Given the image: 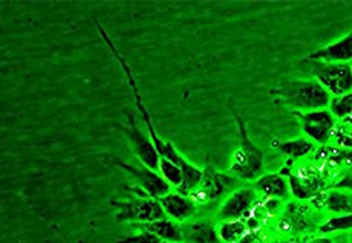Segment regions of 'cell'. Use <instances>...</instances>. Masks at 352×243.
<instances>
[{
    "mask_svg": "<svg viewBox=\"0 0 352 243\" xmlns=\"http://www.w3.org/2000/svg\"><path fill=\"white\" fill-rule=\"evenodd\" d=\"M109 205L117 210L115 222H118V224H121V222H143V224H151V222L168 218L160 199L155 198H135L131 200L111 199Z\"/></svg>",
    "mask_w": 352,
    "mask_h": 243,
    "instance_id": "5",
    "label": "cell"
},
{
    "mask_svg": "<svg viewBox=\"0 0 352 243\" xmlns=\"http://www.w3.org/2000/svg\"><path fill=\"white\" fill-rule=\"evenodd\" d=\"M182 240L188 243H221L219 233L212 222H192L182 228Z\"/></svg>",
    "mask_w": 352,
    "mask_h": 243,
    "instance_id": "16",
    "label": "cell"
},
{
    "mask_svg": "<svg viewBox=\"0 0 352 243\" xmlns=\"http://www.w3.org/2000/svg\"><path fill=\"white\" fill-rule=\"evenodd\" d=\"M334 243V242H333ZM337 243H346V242H337Z\"/></svg>",
    "mask_w": 352,
    "mask_h": 243,
    "instance_id": "28",
    "label": "cell"
},
{
    "mask_svg": "<svg viewBox=\"0 0 352 243\" xmlns=\"http://www.w3.org/2000/svg\"><path fill=\"white\" fill-rule=\"evenodd\" d=\"M146 229L147 231H152L153 234H157L162 242H172V243L182 242V228L168 218L146 224Z\"/></svg>",
    "mask_w": 352,
    "mask_h": 243,
    "instance_id": "18",
    "label": "cell"
},
{
    "mask_svg": "<svg viewBox=\"0 0 352 243\" xmlns=\"http://www.w3.org/2000/svg\"><path fill=\"white\" fill-rule=\"evenodd\" d=\"M328 188H346V190H352V173H348L344 174V176L342 179H338L334 185H331Z\"/></svg>",
    "mask_w": 352,
    "mask_h": 243,
    "instance_id": "25",
    "label": "cell"
},
{
    "mask_svg": "<svg viewBox=\"0 0 352 243\" xmlns=\"http://www.w3.org/2000/svg\"><path fill=\"white\" fill-rule=\"evenodd\" d=\"M238 243H261L259 240H257L256 238H254V235H252V234H247L245 235V238H243L241 242H238Z\"/></svg>",
    "mask_w": 352,
    "mask_h": 243,
    "instance_id": "26",
    "label": "cell"
},
{
    "mask_svg": "<svg viewBox=\"0 0 352 243\" xmlns=\"http://www.w3.org/2000/svg\"><path fill=\"white\" fill-rule=\"evenodd\" d=\"M307 58L319 60V62H331V63H351L352 62V31H349L344 37L338 38L337 42L309 52Z\"/></svg>",
    "mask_w": 352,
    "mask_h": 243,
    "instance_id": "11",
    "label": "cell"
},
{
    "mask_svg": "<svg viewBox=\"0 0 352 243\" xmlns=\"http://www.w3.org/2000/svg\"><path fill=\"white\" fill-rule=\"evenodd\" d=\"M160 174L162 178H164V181L167 182V184H170L172 187L175 188H179L182 181H184V174H182V168L175 164V162L168 161L166 158H160Z\"/></svg>",
    "mask_w": 352,
    "mask_h": 243,
    "instance_id": "21",
    "label": "cell"
},
{
    "mask_svg": "<svg viewBox=\"0 0 352 243\" xmlns=\"http://www.w3.org/2000/svg\"><path fill=\"white\" fill-rule=\"evenodd\" d=\"M162 243H172V242H162Z\"/></svg>",
    "mask_w": 352,
    "mask_h": 243,
    "instance_id": "29",
    "label": "cell"
},
{
    "mask_svg": "<svg viewBox=\"0 0 352 243\" xmlns=\"http://www.w3.org/2000/svg\"><path fill=\"white\" fill-rule=\"evenodd\" d=\"M305 243H333V240L328 239V238H319V239H314V240H309V242H305Z\"/></svg>",
    "mask_w": 352,
    "mask_h": 243,
    "instance_id": "27",
    "label": "cell"
},
{
    "mask_svg": "<svg viewBox=\"0 0 352 243\" xmlns=\"http://www.w3.org/2000/svg\"><path fill=\"white\" fill-rule=\"evenodd\" d=\"M233 117L238 124L241 144L234 152L233 162L228 168L230 174L243 181H257L263 174V153L250 138L245 121L238 109H233Z\"/></svg>",
    "mask_w": 352,
    "mask_h": 243,
    "instance_id": "4",
    "label": "cell"
},
{
    "mask_svg": "<svg viewBox=\"0 0 352 243\" xmlns=\"http://www.w3.org/2000/svg\"><path fill=\"white\" fill-rule=\"evenodd\" d=\"M280 173L288 178L289 192L297 199H313L323 190V181L316 170L305 172V174H291L283 170Z\"/></svg>",
    "mask_w": 352,
    "mask_h": 243,
    "instance_id": "12",
    "label": "cell"
},
{
    "mask_svg": "<svg viewBox=\"0 0 352 243\" xmlns=\"http://www.w3.org/2000/svg\"><path fill=\"white\" fill-rule=\"evenodd\" d=\"M254 190L267 198L283 199L289 193V182L288 178L283 176L282 173H263L262 176L256 181Z\"/></svg>",
    "mask_w": 352,
    "mask_h": 243,
    "instance_id": "14",
    "label": "cell"
},
{
    "mask_svg": "<svg viewBox=\"0 0 352 243\" xmlns=\"http://www.w3.org/2000/svg\"><path fill=\"white\" fill-rule=\"evenodd\" d=\"M279 107L291 112H313L328 109L333 97L316 80H283L268 91Z\"/></svg>",
    "mask_w": 352,
    "mask_h": 243,
    "instance_id": "2",
    "label": "cell"
},
{
    "mask_svg": "<svg viewBox=\"0 0 352 243\" xmlns=\"http://www.w3.org/2000/svg\"><path fill=\"white\" fill-rule=\"evenodd\" d=\"M272 147L276 152L285 154L291 161H297L313 152L316 148V143L309 138H297L287 141H273Z\"/></svg>",
    "mask_w": 352,
    "mask_h": 243,
    "instance_id": "17",
    "label": "cell"
},
{
    "mask_svg": "<svg viewBox=\"0 0 352 243\" xmlns=\"http://www.w3.org/2000/svg\"><path fill=\"white\" fill-rule=\"evenodd\" d=\"M250 228L245 220H227L222 222L218 228L221 242L238 243L248 234Z\"/></svg>",
    "mask_w": 352,
    "mask_h": 243,
    "instance_id": "20",
    "label": "cell"
},
{
    "mask_svg": "<svg viewBox=\"0 0 352 243\" xmlns=\"http://www.w3.org/2000/svg\"><path fill=\"white\" fill-rule=\"evenodd\" d=\"M351 66H352V62H351Z\"/></svg>",
    "mask_w": 352,
    "mask_h": 243,
    "instance_id": "30",
    "label": "cell"
},
{
    "mask_svg": "<svg viewBox=\"0 0 352 243\" xmlns=\"http://www.w3.org/2000/svg\"><path fill=\"white\" fill-rule=\"evenodd\" d=\"M300 71L313 77L329 92L331 97H342L352 92V66L351 63H331L308 60L307 57L296 63Z\"/></svg>",
    "mask_w": 352,
    "mask_h": 243,
    "instance_id": "3",
    "label": "cell"
},
{
    "mask_svg": "<svg viewBox=\"0 0 352 243\" xmlns=\"http://www.w3.org/2000/svg\"><path fill=\"white\" fill-rule=\"evenodd\" d=\"M328 109L334 115L336 119H352V92L342 97H334L331 100Z\"/></svg>",
    "mask_w": 352,
    "mask_h": 243,
    "instance_id": "22",
    "label": "cell"
},
{
    "mask_svg": "<svg viewBox=\"0 0 352 243\" xmlns=\"http://www.w3.org/2000/svg\"><path fill=\"white\" fill-rule=\"evenodd\" d=\"M316 198L320 199L316 202V205H322L337 216L352 213V196L342 193L338 188H328L327 192L319 193Z\"/></svg>",
    "mask_w": 352,
    "mask_h": 243,
    "instance_id": "15",
    "label": "cell"
},
{
    "mask_svg": "<svg viewBox=\"0 0 352 243\" xmlns=\"http://www.w3.org/2000/svg\"><path fill=\"white\" fill-rule=\"evenodd\" d=\"M346 229H352V213L343 214V216H334V218L328 219L323 225H320V231L323 234L346 231Z\"/></svg>",
    "mask_w": 352,
    "mask_h": 243,
    "instance_id": "23",
    "label": "cell"
},
{
    "mask_svg": "<svg viewBox=\"0 0 352 243\" xmlns=\"http://www.w3.org/2000/svg\"><path fill=\"white\" fill-rule=\"evenodd\" d=\"M112 164L115 167H118L120 170H124L126 173L131 174L133 181L137 182V187H141L144 192L148 193L151 198L160 199L162 196H166L170 193L172 185L167 184L164 178L161 176L158 172L152 170L144 164H131V162H126L123 159H112Z\"/></svg>",
    "mask_w": 352,
    "mask_h": 243,
    "instance_id": "8",
    "label": "cell"
},
{
    "mask_svg": "<svg viewBox=\"0 0 352 243\" xmlns=\"http://www.w3.org/2000/svg\"><path fill=\"white\" fill-rule=\"evenodd\" d=\"M115 243H162V240L158 238L157 234H153L152 231H147V229H144L143 233L120 238L115 240Z\"/></svg>",
    "mask_w": 352,
    "mask_h": 243,
    "instance_id": "24",
    "label": "cell"
},
{
    "mask_svg": "<svg viewBox=\"0 0 352 243\" xmlns=\"http://www.w3.org/2000/svg\"><path fill=\"white\" fill-rule=\"evenodd\" d=\"M121 132H123L124 137L129 141V146H131L132 152L135 157L140 159L141 164L147 165L152 170L158 172L160 170V153L155 147L151 135L144 133L140 129V126L135 121V117L131 113H127V124H123L120 127Z\"/></svg>",
    "mask_w": 352,
    "mask_h": 243,
    "instance_id": "6",
    "label": "cell"
},
{
    "mask_svg": "<svg viewBox=\"0 0 352 243\" xmlns=\"http://www.w3.org/2000/svg\"><path fill=\"white\" fill-rule=\"evenodd\" d=\"M293 117L300 121L303 133L317 144L327 146L333 139L337 126V119L329 109H320L313 112H291Z\"/></svg>",
    "mask_w": 352,
    "mask_h": 243,
    "instance_id": "7",
    "label": "cell"
},
{
    "mask_svg": "<svg viewBox=\"0 0 352 243\" xmlns=\"http://www.w3.org/2000/svg\"><path fill=\"white\" fill-rule=\"evenodd\" d=\"M233 174H226L219 173L212 167L204 168V179H202V184L199 185L198 190H195L188 198L193 202H199V204H204L208 200L218 199L222 193H226L230 187L234 184Z\"/></svg>",
    "mask_w": 352,
    "mask_h": 243,
    "instance_id": "9",
    "label": "cell"
},
{
    "mask_svg": "<svg viewBox=\"0 0 352 243\" xmlns=\"http://www.w3.org/2000/svg\"><path fill=\"white\" fill-rule=\"evenodd\" d=\"M92 22H94V26H96V28H97V31H98V34H100V37L103 38V42H104V45L107 46V49L111 51L113 58L117 60L118 66L121 67V69H123L124 76H126V78H127L129 87H131L132 95H133V98H135V106H137V109H138V112H140V115H141V118H143V121H144V124H146V127H147V133L151 135V138H152V141H153L155 147H157L160 157L166 158V159H168V161H172V162H175V164H178V165L181 167V165L186 162V158H182V154H181L178 150H176L175 146L170 143V141L162 139V138L160 137V135L157 133V129H155V124H153V118H152V115H151V112H148L147 106H146V103H144L143 93H141L140 84H138L137 78H135V73H133V71H132L131 65H129L126 57L123 56V54H121L118 46L115 45V42L111 38L109 32H107V31L104 30V26L101 25L97 19H92Z\"/></svg>",
    "mask_w": 352,
    "mask_h": 243,
    "instance_id": "1",
    "label": "cell"
},
{
    "mask_svg": "<svg viewBox=\"0 0 352 243\" xmlns=\"http://www.w3.org/2000/svg\"><path fill=\"white\" fill-rule=\"evenodd\" d=\"M162 208H164L168 218L175 220L188 219L195 213V202L188 196L181 194L178 192H170L160 198Z\"/></svg>",
    "mask_w": 352,
    "mask_h": 243,
    "instance_id": "13",
    "label": "cell"
},
{
    "mask_svg": "<svg viewBox=\"0 0 352 243\" xmlns=\"http://www.w3.org/2000/svg\"><path fill=\"white\" fill-rule=\"evenodd\" d=\"M181 168H182V174H184V181H182L181 187L178 188V193L184 196H190L195 190H198L199 185L202 184V179H204V170L190 164L188 161H186L184 164L181 165Z\"/></svg>",
    "mask_w": 352,
    "mask_h": 243,
    "instance_id": "19",
    "label": "cell"
},
{
    "mask_svg": "<svg viewBox=\"0 0 352 243\" xmlns=\"http://www.w3.org/2000/svg\"><path fill=\"white\" fill-rule=\"evenodd\" d=\"M256 202V190L253 188H239L224 202L218 213L222 222L227 220H247L253 211Z\"/></svg>",
    "mask_w": 352,
    "mask_h": 243,
    "instance_id": "10",
    "label": "cell"
}]
</instances>
